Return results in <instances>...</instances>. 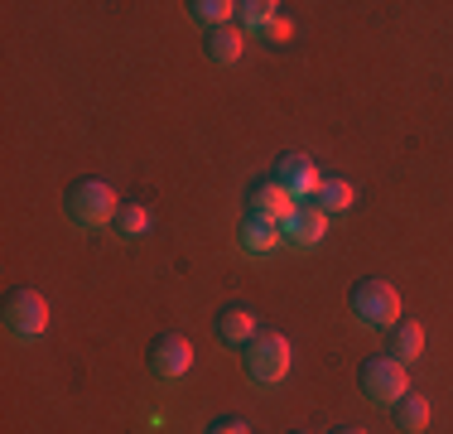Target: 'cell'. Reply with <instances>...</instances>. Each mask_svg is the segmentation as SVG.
I'll return each instance as SVG.
<instances>
[{
	"instance_id": "obj_1",
	"label": "cell",
	"mask_w": 453,
	"mask_h": 434,
	"mask_svg": "<svg viewBox=\"0 0 453 434\" xmlns=\"http://www.w3.org/2000/svg\"><path fill=\"white\" fill-rule=\"evenodd\" d=\"M63 208H68V217L78 227H111L121 198H116V189L106 179H78V183H68V193H63Z\"/></svg>"
},
{
	"instance_id": "obj_2",
	"label": "cell",
	"mask_w": 453,
	"mask_h": 434,
	"mask_svg": "<svg viewBox=\"0 0 453 434\" xmlns=\"http://www.w3.org/2000/svg\"><path fill=\"white\" fill-rule=\"evenodd\" d=\"M348 309H352V319H357L362 329H391V323L401 319V295H395L391 280L366 275V280H357V285H352Z\"/></svg>"
},
{
	"instance_id": "obj_3",
	"label": "cell",
	"mask_w": 453,
	"mask_h": 434,
	"mask_svg": "<svg viewBox=\"0 0 453 434\" xmlns=\"http://www.w3.org/2000/svg\"><path fill=\"white\" fill-rule=\"evenodd\" d=\"M242 367H246V376H251L256 386L285 382V372H289V338H285V333H275V329H261L251 343L242 347Z\"/></svg>"
},
{
	"instance_id": "obj_4",
	"label": "cell",
	"mask_w": 453,
	"mask_h": 434,
	"mask_svg": "<svg viewBox=\"0 0 453 434\" xmlns=\"http://www.w3.org/2000/svg\"><path fill=\"white\" fill-rule=\"evenodd\" d=\"M0 319H5V329L15 333V338H39V333L49 329V299L39 295V290L29 285H15L5 295V309H0Z\"/></svg>"
},
{
	"instance_id": "obj_5",
	"label": "cell",
	"mask_w": 453,
	"mask_h": 434,
	"mask_svg": "<svg viewBox=\"0 0 453 434\" xmlns=\"http://www.w3.org/2000/svg\"><path fill=\"white\" fill-rule=\"evenodd\" d=\"M357 386H362V396L366 400H381V406H395V400L405 396V362H395L391 353H381V357H366L362 362V372H357Z\"/></svg>"
},
{
	"instance_id": "obj_6",
	"label": "cell",
	"mask_w": 453,
	"mask_h": 434,
	"mask_svg": "<svg viewBox=\"0 0 453 434\" xmlns=\"http://www.w3.org/2000/svg\"><path fill=\"white\" fill-rule=\"evenodd\" d=\"M271 179H275L295 203H309V198L319 193V179H323V174L314 169V159H309V155H280Z\"/></svg>"
},
{
	"instance_id": "obj_7",
	"label": "cell",
	"mask_w": 453,
	"mask_h": 434,
	"mask_svg": "<svg viewBox=\"0 0 453 434\" xmlns=\"http://www.w3.org/2000/svg\"><path fill=\"white\" fill-rule=\"evenodd\" d=\"M212 333H218L222 347H236V353H242V347L261 333V319H256L251 304H222L218 319H212Z\"/></svg>"
},
{
	"instance_id": "obj_8",
	"label": "cell",
	"mask_w": 453,
	"mask_h": 434,
	"mask_svg": "<svg viewBox=\"0 0 453 434\" xmlns=\"http://www.w3.org/2000/svg\"><path fill=\"white\" fill-rule=\"evenodd\" d=\"M193 367V343L183 338V333H159L155 343H150V372L165 376V382H174Z\"/></svg>"
},
{
	"instance_id": "obj_9",
	"label": "cell",
	"mask_w": 453,
	"mask_h": 434,
	"mask_svg": "<svg viewBox=\"0 0 453 434\" xmlns=\"http://www.w3.org/2000/svg\"><path fill=\"white\" fill-rule=\"evenodd\" d=\"M323 232H328V217H323L314 203H295V213L280 222V236H285L289 246H299V252H314L323 242Z\"/></svg>"
},
{
	"instance_id": "obj_10",
	"label": "cell",
	"mask_w": 453,
	"mask_h": 434,
	"mask_svg": "<svg viewBox=\"0 0 453 434\" xmlns=\"http://www.w3.org/2000/svg\"><path fill=\"white\" fill-rule=\"evenodd\" d=\"M236 242H242L246 256H271L285 236H280V222H271V217H261V213H246L242 222H236Z\"/></svg>"
},
{
	"instance_id": "obj_11",
	"label": "cell",
	"mask_w": 453,
	"mask_h": 434,
	"mask_svg": "<svg viewBox=\"0 0 453 434\" xmlns=\"http://www.w3.org/2000/svg\"><path fill=\"white\" fill-rule=\"evenodd\" d=\"M246 213H261V217H271V222H285V217L295 213V198H289L275 179H256L251 189H246Z\"/></svg>"
},
{
	"instance_id": "obj_12",
	"label": "cell",
	"mask_w": 453,
	"mask_h": 434,
	"mask_svg": "<svg viewBox=\"0 0 453 434\" xmlns=\"http://www.w3.org/2000/svg\"><path fill=\"white\" fill-rule=\"evenodd\" d=\"M386 333H391V338H386V353H391L395 362H405V367H410L419 353H425V329H419L415 319H395Z\"/></svg>"
},
{
	"instance_id": "obj_13",
	"label": "cell",
	"mask_w": 453,
	"mask_h": 434,
	"mask_svg": "<svg viewBox=\"0 0 453 434\" xmlns=\"http://www.w3.org/2000/svg\"><path fill=\"white\" fill-rule=\"evenodd\" d=\"M242 49H246L242 25H218V29H208V39H203V53H208L212 63H222V68H232V63L242 58Z\"/></svg>"
},
{
	"instance_id": "obj_14",
	"label": "cell",
	"mask_w": 453,
	"mask_h": 434,
	"mask_svg": "<svg viewBox=\"0 0 453 434\" xmlns=\"http://www.w3.org/2000/svg\"><path fill=\"white\" fill-rule=\"evenodd\" d=\"M391 420H395V430H401V434H425L429 430V396L405 391V396L391 406Z\"/></svg>"
},
{
	"instance_id": "obj_15",
	"label": "cell",
	"mask_w": 453,
	"mask_h": 434,
	"mask_svg": "<svg viewBox=\"0 0 453 434\" xmlns=\"http://www.w3.org/2000/svg\"><path fill=\"white\" fill-rule=\"evenodd\" d=\"M352 198H357V193H352V183L333 174V179H319V193H314L309 203H314V208L328 217V213H348V208H352Z\"/></svg>"
},
{
	"instance_id": "obj_16",
	"label": "cell",
	"mask_w": 453,
	"mask_h": 434,
	"mask_svg": "<svg viewBox=\"0 0 453 434\" xmlns=\"http://www.w3.org/2000/svg\"><path fill=\"white\" fill-rule=\"evenodd\" d=\"M275 0H242L236 5V25H242V35H265V29L275 25Z\"/></svg>"
},
{
	"instance_id": "obj_17",
	"label": "cell",
	"mask_w": 453,
	"mask_h": 434,
	"mask_svg": "<svg viewBox=\"0 0 453 434\" xmlns=\"http://www.w3.org/2000/svg\"><path fill=\"white\" fill-rule=\"evenodd\" d=\"M111 232L121 236V242H135V236H145L150 232V208L145 203H121L111 217Z\"/></svg>"
},
{
	"instance_id": "obj_18",
	"label": "cell",
	"mask_w": 453,
	"mask_h": 434,
	"mask_svg": "<svg viewBox=\"0 0 453 434\" xmlns=\"http://www.w3.org/2000/svg\"><path fill=\"white\" fill-rule=\"evenodd\" d=\"M183 10H188V15L198 19V25H208V29L232 25V15H236V5H232V0H188Z\"/></svg>"
},
{
	"instance_id": "obj_19",
	"label": "cell",
	"mask_w": 453,
	"mask_h": 434,
	"mask_svg": "<svg viewBox=\"0 0 453 434\" xmlns=\"http://www.w3.org/2000/svg\"><path fill=\"white\" fill-rule=\"evenodd\" d=\"M203 434H251V425H246L242 415H222V420H212Z\"/></svg>"
},
{
	"instance_id": "obj_20",
	"label": "cell",
	"mask_w": 453,
	"mask_h": 434,
	"mask_svg": "<svg viewBox=\"0 0 453 434\" xmlns=\"http://www.w3.org/2000/svg\"><path fill=\"white\" fill-rule=\"evenodd\" d=\"M261 39H271V43H285V39H289V25H285V19H275V25H271V29H265V35H261Z\"/></svg>"
},
{
	"instance_id": "obj_21",
	"label": "cell",
	"mask_w": 453,
	"mask_h": 434,
	"mask_svg": "<svg viewBox=\"0 0 453 434\" xmlns=\"http://www.w3.org/2000/svg\"><path fill=\"white\" fill-rule=\"evenodd\" d=\"M333 434H366V430H357V425H342V430H333Z\"/></svg>"
},
{
	"instance_id": "obj_22",
	"label": "cell",
	"mask_w": 453,
	"mask_h": 434,
	"mask_svg": "<svg viewBox=\"0 0 453 434\" xmlns=\"http://www.w3.org/2000/svg\"><path fill=\"white\" fill-rule=\"evenodd\" d=\"M289 434H309V430H289Z\"/></svg>"
}]
</instances>
